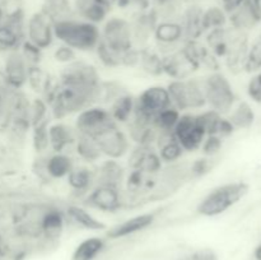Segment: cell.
I'll return each instance as SVG.
<instances>
[{"label": "cell", "instance_id": "1", "mask_svg": "<svg viewBox=\"0 0 261 260\" xmlns=\"http://www.w3.org/2000/svg\"><path fill=\"white\" fill-rule=\"evenodd\" d=\"M54 33L56 42L70 46L79 54H93L101 40L99 25L76 17L55 23Z\"/></svg>", "mask_w": 261, "mask_h": 260}, {"label": "cell", "instance_id": "2", "mask_svg": "<svg viewBox=\"0 0 261 260\" xmlns=\"http://www.w3.org/2000/svg\"><path fill=\"white\" fill-rule=\"evenodd\" d=\"M250 185L245 181H231L212 189L196 205V213L213 218L226 213L249 194Z\"/></svg>", "mask_w": 261, "mask_h": 260}, {"label": "cell", "instance_id": "3", "mask_svg": "<svg viewBox=\"0 0 261 260\" xmlns=\"http://www.w3.org/2000/svg\"><path fill=\"white\" fill-rule=\"evenodd\" d=\"M190 162L185 160L168 163L162 167L157 175L154 188L148 195V203L163 201L172 198L184 186L190 183Z\"/></svg>", "mask_w": 261, "mask_h": 260}, {"label": "cell", "instance_id": "4", "mask_svg": "<svg viewBox=\"0 0 261 260\" xmlns=\"http://www.w3.org/2000/svg\"><path fill=\"white\" fill-rule=\"evenodd\" d=\"M204 91H205L206 107L218 114L228 115L232 107L239 101L233 84L222 70L211 71L203 76Z\"/></svg>", "mask_w": 261, "mask_h": 260}, {"label": "cell", "instance_id": "5", "mask_svg": "<svg viewBox=\"0 0 261 260\" xmlns=\"http://www.w3.org/2000/svg\"><path fill=\"white\" fill-rule=\"evenodd\" d=\"M56 78L60 86L91 91H97L102 82L98 68L93 63L82 58H78L68 65L61 66Z\"/></svg>", "mask_w": 261, "mask_h": 260}, {"label": "cell", "instance_id": "6", "mask_svg": "<svg viewBox=\"0 0 261 260\" xmlns=\"http://www.w3.org/2000/svg\"><path fill=\"white\" fill-rule=\"evenodd\" d=\"M101 41L114 51L124 54L134 47L132 38V30L127 15L110 14L109 18L99 25Z\"/></svg>", "mask_w": 261, "mask_h": 260}, {"label": "cell", "instance_id": "7", "mask_svg": "<svg viewBox=\"0 0 261 260\" xmlns=\"http://www.w3.org/2000/svg\"><path fill=\"white\" fill-rule=\"evenodd\" d=\"M103 158L122 161L133 147L129 135L120 125L115 124L94 137Z\"/></svg>", "mask_w": 261, "mask_h": 260}, {"label": "cell", "instance_id": "8", "mask_svg": "<svg viewBox=\"0 0 261 260\" xmlns=\"http://www.w3.org/2000/svg\"><path fill=\"white\" fill-rule=\"evenodd\" d=\"M115 124L116 122L112 120L107 107L102 105H92L86 107L79 111L73 120V125L78 134L89 135L93 138Z\"/></svg>", "mask_w": 261, "mask_h": 260}, {"label": "cell", "instance_id": "9", "mask_svg": "<svg viewBox=\"0 0 261 260\" xmlns=\"http://www.w3.org/2000/svg\"><path fill=\"white\" fill-rule=\"evenodd\" d=\"M184 42V31L178 20H160L155 25L152 46L162 58L180 50Z\"/></svg>", "mask_w": 261, "mask_h": 260}, {"label": "cell", "instance_id": "10", "mask_svg": "<svg viewBox=\"0 0 261 260\" xmlns=\"http://www.w3.org/2000/svg\"><path fill=\"white\" fill-rule=\"evenodd\" d=\"M25 41L42 51L50 50L55 45L54 24L40 10L28 14L25 20Z\"/></svg>", "mask_w": 261, "mask_h": 260}, {"label": "cell", "instance_id": "11", "mask_svg": "<svg viewBox=\"0 0 261 260\" xmlns=\"http://www.w3.org/2000/svg\"><path fill=\"white\" fill-rule=\"evenodd\" d=\"M0 63H2L3 69V79L8 87L17 89V91H23L27 88L30 66H28L25 59L23 58L19 48L2 56Z\"/></svg>", "mask_w": 261, "mask_h": 260}, {"label": "cell", "instance_id": "12", "mask_svg": "<svg viewBox=\"0 0 261 260\" xmlns=\"http://www.w3.org/2000/svg\"><path fill=\"white\" fill-rule=\"evenodd\" d=\"M79 204L86 208L99 213L115 214L122 211L121 208V189L110 186H94L88 195Z\"/></svg>", "mask_w": 261, "mask_h": 260}, {"label": "cell", "instance_id": "13", "mask_svg": "<svg viewBox=\"0 0 261 260\" xmlns=\"http://www.w3.org/2000/svg\"><path fill=\"white\" fill-rule=\"evenodd\" d=\"M158 216H160V213H157V212H144V213L134 214V216L121 221L120 223L114 224L112 227H107L103 236L111 241L134 236V235L150 228L157 222Z\"/></svg>", "mask_w": 261, "mask_h": 260}, {"label": "cell", "instance_id": "14", "mask_svg": "<svg viewBox=\"0 0 261 260\" xmlns=\"http://www.w3.org/2000/svg\"><path fill=\"white\" fill-rule=\"evenodd\" d=\"M65 183L68 185L71 203H81L94 188V166L76 161L74 167L66 176Z\"/></svg>", "mask_w": 261, "mask_h": 260}, {"label": "cell", "instance_id": "15", "mask_svg": "<svg viewBox=\"0 0 261 260\" xmlns=\"http://www.w3.org/2000/svg\"><path fill=\"white\" fill-rule=\"evenodd\" d=\"M127 18L130 22L134 47L144 48L152 45L153 33H154L155 25L160 22L154 10L150 8L145 12L133 13V14L127 15Z\"/></svg>", "mask_w": 261, "mask_h": 260}, {"label": "cell", "instance_id": "16", "mask_svg": "<svg viewBox=\"0 0 261 260\" xmlns=\"http://www.w3.org/2000/svg\"><path fill=\"white\" fill-rule=\"evenodd\" d=\"M170 106L172 105H171L167 88L161 84L147 87L138 96H135V110L143 112L152 119L154 115Z\"/></svg>", "mask_w": 261, "mask_h": 260}, {"label": "cell", "instance_id": "17", "mask_svg": "<svg viewBox=\"0 0 261 260\" xmlns=\"http://www.w3.org/2000/svg\"><path fill=\"white\" fill-rule=\"evenodd\" d=\"M127 168L122 161L103 158L94 166V186L122 189Z\"/></svg>", "mask_w": 261, "mask_h": 260}, {"label": "cell", "instance_id": "18", "mask_svg": "<svg viewBox=\"0 0 261 260\" xmlns=\"http://www.w3.org/2000/svg\"><path fill=\"white\" fill-rule=\"evenodd\" d=\"M63 208L68 223L75 224L79 228L91 232H105L107 229V224L102 222L91 209L82 204L69 201L64 204Z\"/></svg>", "mask_w": 261, "mask_h": 260}, {"label": "cell", "instance_id": "19", "mask_svg": "<svg viewBox=\"0 0 261 260\" xmlns=\"http://www.w3.org/2000/svg\"><path fill=\"white\" fill-rule=\"evenodd\" d=\"M75 127L68 120H51L48 125L51 152H70L76 139Z\"/></svg>", "mask_w": 261, "mask_h": 260}, {"label": "cell", "instance_id": "20", "mask_svg": "<svg viewBox=\"0 0 261 260\" xmlns=\"http://www.w3.org/2000/svg\"><path fill=\"white\" fill-rule=\"evenodd\" d=\"M68 221H66L64 208L60 204L51 201L50 205L46 209L45 214L41 221V229H42V240L46 242L58 241L65 229Z\"/></svg>", "mask_w": 261, "mask_h": 260}, {"label": "cell", "instance_id": "21", "mask_svg": "<svg viewBox=\"0 0 261 260\" xmlns=\"http://www.w3.org/2000/svg\"><path fill=\"white\" fill-rule=\"evenodd\" d=\"M162 66L163 75L168 76L170 79H188L199 71V69L189 60L182 48L167 56H163Z\"/></svg>", "mask_w": 261, "mask_h": 260}, {"label": "cell", "instance_id": "22", "mask_svg": "<svg viewBox=\"0 0 261 260\" xmlns=\"http://www.w3.org/2000/svg\"><path fill=\"white\" fill-rule=\"evenodd\" d=\"M203 9V4H191L184 7L178 22L182 27L185 41L203 40L205 35L203 24H201Z\"/></svg>", "mask_w": 261, "mask_h": 260}, {"label": "cell", "instance_id": "23", "mask_svg": "<svg viewBox=\"0 0 261 260\" xmlns=\"http://www.w3.org/2000/svg\"><path fill=\"white\" fill-rule=\"evenodd\" d=\"M261 23V14L252 0H246L228 14V25L237 31L247 32L256 28Z\"/></svg>", "mask_w": 261, "mask_h": 260}, {"label": "cell", "instance_id": "24", "mask_svg": "<svg viewBox=\"0 0 261 260\" xmlns=\"http://www.w3.org/2000/svg\"><path fill=\"white\" fill-rule=\"evenodd\" d=\"M76 160L70 152H50L45 155V170L48 180H65L75 165Z\"/></svg>", "mask_w": 261, "mask_h": 260}, {"label": "cell", "instance_id": "25", "mask_svg": "<svg viewBox=\"0 0 261 260\" xmlns=\"http://www.w3.org/2000/svg\"><path fill=\"white\" fill-rule=\"evenodd\" d=\"M71 153L78 162L86 163L89 166H96L99 161L103 160V155L99 150L96 139L93 137H89V135H76Z\"/></svg>", "mask_w": 261, "mask_h": 260}, {"label": "cell", "instance_id": "26", "mask_svg": "<svg viewBox=\"0 0 261 260\" xmlns=\"http://www.w3.org/2000/svg\"><path fill=\"white\" fill-rule=\"evenodd\" d=\"M38 10L53 24L75 17L71 0H42Z\"/></svg>", "mask_w": 261, "mask_h": 260}, {"label": "cell", "instance_id": "27", "mask_svg": "<svg viewBox=\"0 0 261 260\" xmlns=\"http://www.w3.org/2000/svg\"><path fill=\"white\" fill-rule=\"evenodd\" d=\"M109 240L105 236L93 235L82 240L71 254V260H96L105 251Z\"/></svg>", "mask_w": 261, "mask_h": 260}, {"label": "cell", "instance_id": "28", "mask_svg": "<svg viewBox=\"0 0 261 260\" xmlns=\"http://www.w3.org/2000/svg\"><path fill=\"white\" fill-rule=\"evenodd\" d=\"M226 116L236 130H250L256 122V112L254 107L245 99H239Z\"/></svg>", "mask_w": 261, "mask_h": 260}, {"label": "cell", "instance_id": "29", "mask_svg": "<svg viewBox=\"0 0 261 260\" xmlns=\"http://www.w3.org/2000/svg\"><path fill=\"white\" fill-rule=\"evenodd\" d=\"M186 86V101H188V111L198 112L206 107L205 91H204L203 76L193 75L185 79Z\"/></svg>", "mask_w": 261, "mask_h": 260}, {"label": "cell", "instance_id": "30", "mask_svg": "<svg viewBox=\"0 0 261 260\" xmlns=\"http://www.w3.org/2000/svg\"><path fill=\"white\" fill-rule=\"evenodd\" d=\"M110 115H111L112 120L116 122L120 126H125L127 122L132 119L133 114L135 110V96L129 93L124 94V96L119 97L115 99L114 102L107 106Z\"/></svg>", "mask_w": 261, "mask_h": 260}, {"label": "cell", "instance_id": "31", "mask_svg": "<svg viewBox=\"0 0 261 260\" xmlns=\"http://www.w3.org/2000/svg\"><path fill=\"white\" fill-rule=\"evenodd\" d=\"M138 70L144 73L145 75L152 78H160L163 76L162 56L157 53L152 45L144 48H140V59Z\"/></svg>", "mask_w": 261, "mask_h": 260}, {"label": "cell", "instance_id": "32", "mask_svg": "<svg viewBox=\"0 0 261 260\" xmlns=\"http://www.w3.org/2000/svg\"><path fill=\"white\" fill-rule=\"evenodd\" d=\"M51 120L53 119H47L31 127L30 142L36 155L47 154L51 152L50 138H48V125H50Z\"/></svg>", "mask_w": 261, "mask_h": 260}, {"label": "cell", "instance_id": "33", "mask_svg": "<svg viewBox=\"0 0 261 260\" xmlns=\"http://www.w3.org/2000/svg\"><path fill=\"white\" fill-rule=\"evenodd\" d=\"M129 88L121 81H117V79L103 81L102 79L98 88V105L107 107L115 99L129 93Z\"/></svg>", "mask_w": 261, "mask_h": 260}, {"label": "cell", "instance_id": "34", "mask_svg": "<svg viewBox=\"0 0 261 260\" xmlns=\"http://www.w3.org/2000/svg\"><path fill=\"white\" fill-rule=\"evenodd\" d=\"M201 24H203L204 32H208L214 28L227 27L228 25V14L219 4L204 7L203 15H201Z\"/></svg>", "mask_w": 261, "mask_h": 260}, {"label": "cell", "instance_id": "35", "mask_svg": "<svg viewBox=\"0 0 261 260\" xmlns=\"http://www.w3.org/2000/svg\"><path fill=\"white\" fill-rule=\"evenodd\" d=\"M25 41V36L18 32L10 25L2 23L0 24V58L7 55L10 51L18 50Z\"/></svg>", "mask_w": 261, "mask_h": 260}, {"label": "cell", "instance_id": "36", "mask_svg": "<svg viewBox=\"0 0 261 260\" xmlns=\"http://www.w3.org/2000/svg\"><path fill=\"white\" fill-rule=\"evenodd\" d=\"M180 116L181 112L173 106H170L154 115L152 124L154 129L161 134H173V130H175Z\"/></svg>", "mask_w": 261, "mask_h": 260}, {"label": "cell", "instance_id": "37", "mask_svg": "<svg viewBox=\"0 0 261 260\" xmlns=\"http://www.w3.org/2000/svg\"><path fill=\"white\" fill-rule=\"evenodd\" d=\"M205 137V132H204L198 124H195L193 127H190V129L186 130L185 133H182V134L177 135V137L175 138L177 139V142L180 143L182 149L185 150V153H193L198 152V150L200 149Z\"/></svg>", "mask_w": 261, "mask_h": 260}, {"label": "cell", "instance_id": "38", "mask_svg": "<svg viewBox=\"0 0 261 260\" xmlns=\"http://www.w3.org/2000/svg\"><path fill=\"white\" fill-rule=\"evenodd\" d=\"M47 119H51L47 102L40 96L31 97L30 103H28L27 107V120L30 122L31 127Z\"/></svg>", "mask_w": 261, "mask_h": 260}, {"label": "cell", "instance_id": "39", "mask_svg": "<svg viewBox=\"0 0 261 260\" xmlns=\"http://www.w3.org/2000/svg\"><path fill=\"white\" fill-rule=\"evenodd\" d=\"M171 105L180 112L188 111V101H186V86L185 79H170L166 84Z\"/></svg>", "mask_w": 261, "mask_h": 260}, {"label": "cell", "instance_id": "40", "mask_svg": "<svg viewBox=\"0 0 261 260\" xmlns=\"http://www.w3.org/2000/svg\"><path fill=\"white\" fill-rule=\"evenodd\" d=\"M94 56H96L97 61L99 65L105 69H119L121 68V58L122 54L116 53L109 46L105 45L101 40L97 45L96 50H94Z\"/></svg>", "mask_w": 261, "mask_h": 260}, {"label": "cell", "instance_id": "41", "mask_svg": "<svg viewBox=\"0 0 261 260\" xmlns=\"http://www.w3.org/2000/svg\"><path fill=\"white\" fill-rule=\"evenodd\" d=\"M222 116L223 115L218 114L217 111L208 109V107L203 109L201 111L195 112L196 124L205 132L206 135L217 134V130H218V125L221 122Z\"/></svg>", "mask_w": 261, "mask_h": 260}, {"label": "cell", "instance_id": "42", "mask_svg": "<svg viewBox=\"0 0 261 260\" xmlns=\"http://www.w3.org/2000/svg\"><path fill=\"white\" fill-rule=\"evenodd\" d=\"M261 71V43L255 38L250 41L249 50L244 63V73L255 74Z\"/></svg>", "mask_w": 261, "mask_h": 260}, {"label": "cell", "instance_id": "43", "mask_svg": "<svg viewBox=\"0 0 261 260\" xmlns=\"http://www.w3.org/2000/svg\"><path fill=\"white\" fill-rule=\"evenodd\" d=\"M214 160L216 158H209L201 155V157L191 161L190 166H189V168H190V180H199V178H203L204 176L212 172V170L214 168Z\"/></svg>", "mask_w": 261, "mask_h": 260}, {"label": "cell", "instance_id": "44", "mask_svg": "<svg viewBox=\"0 0 261 260\" xmlns=\"http://www.w3.org/2000/svg\"><path fill=\"white\" fill-rule=\"evenodd\" d=\"M79 58V53H76L74 48L70 46L64 45V43H58L54 45L53 47V59L61 66L68 65V64L73 63L74 60Z\"/></svg>", "mask_w": 261, "mask_h": 260}, {"label": "cell", "instance_id": "45", "mask_svg": "<svg viewBox=\"0 0 261 260\" xmlns=\"http://www.w3.org/2000/svg\"><path fill=\"white\" fill-rule=\"evenodd\" d=\"M223 143H224V139H222L219 135L217 134L206 135L199 150H200L201 154H203L204 157L216 158L217 155L221 153L222 148H223Z\"/></svg>", "mask_w": 261, "mask_h": 260}, {"label": "cell", "instance_id": "46", "mask_svg": "<svg viewBox=\"0 0 261 260\" xmlns=\"http://www.w3.org/2000/svg\"><path fill=\"white\" fill-rule=\"evenodd\" d=\"M115 8L126 13V15H130L133 13L145 12L150 9L152 0H117Z\"/></svg>", "mask_w": 261, "mask_h": 260}, {"label": "cell", "instance_id": "47", "mask_svg": "<svg viewBox=\"0 0 261 260\" xmlns=\"http://www.w3.org/2000/svg\"><path fill=\"white\" fill-rule=\"evenodd\" d=\"M19 50L30 68H32V66H40L42 64L43 53L45 51H42L41 48L36 47L35 45L30 43L28 41H24L22 43V46L19 47Z\"/></svg>", "mask_w": 261, "mask_h": 260}, {"label": "cell", "instance_id": "48", "mask_svg": "<svg viewBox=\"0 0 261 260\" xmlns=\"http://www.w3.org/2000/svg\"><path fill=\"white\" fill-rule=\"evenodd\" d=\"M246 94L250 101L261 105V71L252 74L246 86Z\"/></svg>", "mask_w": 261, "mask_h": 260}, {"label": "cell", "instance_id": "49", "mask_svg": "<svg viewBox=\"0 0 261 260\" xmlns=\"http://www.w3.org/2000/svg\"><path fill=\"white\" fill-rule=\"evenodd\" d=\"M236 132L237 130L234 129V126L232 125V122L229 121L228 117L222 116L221 122H219V125H218V130H217V135H219L222 139L226 140V139H228L229 137H232V135H233Z\"/></svg>", "mask_w": 261, "mask_h": 260}, {"label": "cell", "instance_id": "50", "mask_svg": "<svg viewBox=\"0 0 261 260\" xmlns=\"http://www.w3.org/2000/svg\"><path fill=\"white\" fill-rule=\"evenodd\" d=\"M246 0H218L217 4L221 5L224 10H226L227 14H229L231 12H233L236 8H239L242 3H245Z\"/></svg>", "mask_w": 261, "mask_h": 260}, {"label": "cell", "instance_id": "51", "mask_svg": "<svg viewBox=\"0 0 261 260\" xmlns=\"http://www.w3.org/2000/svg\"><path fill=\"white\" fill-rule=\"evenodd\" d=\"M101 3H103L105 5H107L109 8H111L112 10L115 9V5H116V2L117 0H99Z\"/></svg>", "mask_w": 261, "mask_h": 260}, {"label": "cell", "instance_id": "52", "mask_svg": "<svg viewBox=\"0 0 261 260\" xmlns=\"http://www.w3.org/2000/svg\"><path fill=\"white\" fill-rule=\"evenodd\" d=\"M254 257L256 260H261V244L257 245L254 250Z\"/></svg>", "mask_w": 261, "mask_h": 260}, {"label": "cell", "instance_id": "53", "mask_svg": "<svg viewBox=\"0 0 261 260\" xmlns=\"http://www.w3.org/2000/svg\"><path fill=\"white\" fill-rule=\"evenodd\" d=\"M184 5H191V4H201L203 0H181Z\"/></svg>", "mask_w": 261, "mask_h": 260}, {"label": "cell", "instance_id": "54", "mask_svg": "<svg viewBox=\"0 0 261 260\" xmlns=\"http://www.w3.org/2000/svg\"><path fill=\"white\" fill-rule=\"evenodd\" d=\"M256 40L259 41V42L261 43V30L259 31V33H257V36H256Z\"/></svg>", "mask_w": 261, "mask_h": 260}, {"label": "cell", "instance_id": "55", "mask_svg": "<svg viewBox=\"0 0 261 260\" xmlns=\"http://www.w3.org/2000/svg\"><path fill=\"white\" fill-rule=\"evenodd\" d=\"M0 2H2V0H0Z\"/></svg>", "mask_w": 261, "mask_h": 260}]
</instances>
